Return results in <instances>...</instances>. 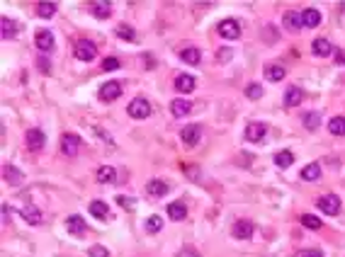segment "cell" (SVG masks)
I'll use <instances>...</instances> for the list:
<instances>
[{
	"label": "cell",
	"mask_w": 345,
	"mask_h": 257,
	"mask_svg": "<svg viewBox=\"0 0 345 257\" xmlns=\"http://www.w3.org/2000/svg\"><path fill=\"white\" fill-rule=\"evenodd\" d=\"M127 112H129L131 119H146V117H151V102L146 97H134Z\"/></svg>",
	"instance_id": "obj_1"
},
{
	"label": "cell",
	"mask_w": 345,
	"mask_h": 257,
	"mask_svg": "<svg viewBox=\"0 0 345 257\" xmlns=\"http://www.w3.org/2000/svg\"><path fill=\"white\" fill-rule=\"evenodd\" d=\"M95 54H97V49H95L93 41H88V39H80V41H75L73 56L78 58V61H93Z\"/></svg>",
	"instance_id": "obj_2"
},
{
	"label": "cell",
	"mask_w": 345,
	"mask_h": 257,
	"mask_svg": "<svg viewBox=\"0 0 345 257\" xmlns=\"http://www.w3.org/2000/svg\"><path fill=\"white\" fill-rule=\"evenodd\" d=\"M265 136H268V124H262V121H251L246 128V138L251 143H262Z\"/></svg>",
	"instance_id": "obj_3"
},
{
	"label": "cell",
	"mask_w": 345,
	"mask_h": 257,
	"mask_svg": "<svg viewBox=\"0 0 345 257\" xmlns=\"http://www.w3.org/2000/svg\"><path fill=\"white\" fill-rule=\"evenodd\" d=\"M316 204H318V209L326 213V216H336V213L340 211V199H338L336 194H323Z\"/></svg>",
	"instance_id": "obj_4"
},
{
	"label": "cell",
	"mask_w": 345,
	"mask_h": 257,
	"mask_svg": "<svg viewBox=\"0 0 345 257\" xmlns=\"http://www.w3.org/2000/svg\"><path fill=\"white\" fill-rule=\"evenodd\" d=\"M61 151H64V156H68V158L78 156V151H80V138L75 136V134H64V136H61Z\"/></svg>",
	"instance_id": "obj_5"
},
{
	"label": "cell",
	"mask_w": 345,
	"mask_h": 257,
	"mask_svg": "<svg viewBox=\"0 0 345 257\" xmlns=\"http://www.w3.org/2000/svg\"><path fill=\"white\" fill-rule=\"evenodd\" d=\"M180 138H182V143L185 146H197L199 143V138H202V128L197 126V124H190V126H185L182 131H180Z\"/></svg>",
	"instance_id": "obj_6"
},
{
	"label": "cell",
	"mask_w": 345,
	"mask_h": 257,
	"mask_svg": "<svg viewBox=\"0 0 345 257\" xmlns=\"http://www.w3.org/2000/svg\"><path fill=\"white\" fill-rule=\"evenodd\" d=\"M25 141H27V148L29 151H42L44 148V131H39V128H27V134H25Z\"/></svg>",
	"instance_id": "obj_7"
},
{
	"label": "cell",
	"mask_w": 345,
	"mask_h": 257,
	"mask_svg": "<svg viewBox=\"0 0 345 257\" xmlns=\"http://www.w3.org/2000/svg\"><path fill=\"white\" fill-rule=\"evenodd\" d=\"M219 34L224 39H238L241 37V27H238V22L236 19H224V22H219Z\"/></svg>",
	"instance_id": "obj_8"
},
{
	"label": "cell",
	"mask_w": 345,
	"mask_h": 257,
	"mask_svg": "<svg viewBox=\"0 0 345 257\" xmlns=\"http://www.w3.org/2000/svg\"><path fill=\"white\" fill-rule=\"evenodd\" d=\"M253 230H255V228H253L251 221H248V219H238L236 223H233V230H231V233H233V238L248 240V238L253 235Z\"/></svg>",
	"instance_id": "obj_9"
},
{
	"label": "cell",
	"mask_w": 345,
	"mask_h": 257,
	"mask_svg": "<svg viewBox=\"0 0 345 257\" xmlns=\"http://www.w3.org/2000/svg\"><path fill=\"white\" fill-rule=\"evenodd\" d=\"M34 44H37V49L42 54H47V51L54 49V34H51L49 29H39L37 37H34Z\"/></svg>",
	"instance_id": "obj_10"
},
{
	"label": "cell",
	"mask_w": 345,
	"mask_h": 257,
	"mask_svg": "<svg viewBox=\"0 0 345 257\" xmlns=\"http://www.w3.org/2000/svg\"><path fill=\"white\" fill-rule=\"evenodd\" d=\"M119 95H121V85L117 83V80L105 83L103 88H100V100H103V102H112V100H117Z\"/></svg>",
	"instance_id": "obj_11"
},
{
	"label": "cell",
	"mask_w": 345,
	"mask_h": 257,
	"mask_svg": "<svg viewBox=\"0 0 345 257\" xmlns=\"http://www.w3.org/2000/svg\"><path fill=\"white\" fill-rule=\"evenodd\" d=\"M190 112H192V102L182 100V97H177V100H170V114H173L175 119L185 117V114H190Z\"/></svg>",
	"instance_id": "obj_12"
},
{
	"label": "cell",
	"mask_w": 345,
	"mask_h": 257,
	"mask_svg": "<svg viewBox=\"0 0 345 257\" xmlns=\"http://www.w3.org/2000/svg\"><path fill=\"white\" fill-rule=\"evenodd\" d=\"M17 34H19V27H17V22H15V19H10V17L0 19V37H3V39H15Z\"/></svg>",
	"instance_id": "obj_13"
},
{
	"label": "cell",
	"mask_w": 345,
	"mask_h": 257,
	"mask_svg": "<svg viewBox=\"0 0 345 257\" xmlns=\"http://www.w3.org/2000/svg\"><path fill=\"white\" fill-rule=\"evenodd\" d=\"M66 228H68V233H73L75 238H80V235H85V221L78 213H73V216L66 219Z\"/></svg>",
	"instance_id": "obj_14"
},
{
	"label": "cell",
	"mask_w": 345,
	"mask_h": 257,
	"mask_svg": "<svg viewBox=\"0 0 345 257\" xmlns=\"http://www.w3.org/2000/svg\"><path fill=\"white\" fill-rule=\"evenodd\" d=\"M311 51H314L316 56H321V58H326V56L333 54V44H331L328 39L318 37V39H314V44H311Z\"/></svg>",
	"instance_id": "obj_15"
},
{
	"label": "cell",
	"mask_w": 345,
	"mask_h": 257,
	"mask_svg": "<svg viewBox=\"0 0 345 257\" xmlns=\"http://www.w3.org/2000/svg\"><path fill=\"white\" fill-rule=\"evenodd\" d=\"M195 78H192V75H187V73H180V75H175V90L177 92H192L195 90Z\"/></svg>",
	"instance_id": "obj_16"
},
{
	"label": "cell",
	"mask_w": 345,
	"mask_h": 257,
	"mask_svg": "<svg viewBox=\"0 0 345 257\" xmlns=\"http://www.w3.org/2000/svg\"><path fill=\"white\" fill-rule=\"evenodd\" d=\"M299 102H304V90L297 88V85L287 88V92H285V104H287V107H297Z\"/></svg>",
	"instance_id": "obj_17"
},
{
	"label": "cell",
	"mask_w": 345,
	"mask_h": 257,
	"mask_svg": "<svg viewBox=\"0 0 345 257\" xmlns=\"http://www.w3.org/2000/svg\"><path fill=\"white\" fill-rule=\"evenodd\" d=\"M282 22H285V27H287L289 32H294V34H297V32H301V27H304V25H301V15L292 12V10H289V12H285Z\"/></svg>",
	"instance_id": "obj_18"
},
{
	"label": "cell",
	"mask_w": 345,
	"mask_h": 257,
	"mask_svg": "<svg viewBox=\"0 0 345 257\" xmlns=\"http://www.w3.org/2000/svg\"><path fill=\"white\" fill-rule=\"evenodd\" d=\"M19 213H22V219L27 221V223H32V226H39V223H42V211H39L34 204H27Z\"/></svg>",
	"instance_id": "obj_19"
},
{
	"label": "cell",
	"mask_w": 345,
	"mask_h": 257,
	"mask_svg": "<svg viewBox=\"0 0 345 257\" xmlns=\"http://www.w3.org/2000/svg\"><path fill=\"white\" fill-rule=\"evenodd\" d=\"M301 25H304V27H318V25H321V12L314 8H307L301 12Z\"/></svg>",
	"instance_id": "obj_20"
},
{
	"label": "cell",
	"mask_w": 345,
	"mask_h": 257,
	"mask_svg": "<svg viewBox=\"0 0 345 257\" xmlns=\"http://www.w3.org/2000/svg\"><path fill=\"white\" fill-rule=\"evenodd\" d=\"M287 75V71H285V66L280 63H270V66H265V78L268 80H272V83H280L282 78Z\"/></svg>",
	"instance_id": "obj_21"
},
{
	"label": "cell",
	"mask_w": 345,
	"mask_h": 257,
	"mask_svg": "<svg viewBox=\"0 0 345 257\" xmlns=\"http://www.w3.org/2000/svg\"><path fill=\"white\" fill-rule=\"evenodd\" d=\"M3 177H5V182H8V184H22V180H25L22 170H17L15 165H5V167H3Z\"/></svg>",
	"instance_id": "obj_22"
},
{
	"label": "cell",
	"mask_w": 345,
	"mask_h": 257,
	"mask_svg": "<svg viewBox=\"0 0 345 257\" xmlns=\"http://www.w3.org/2000/svg\"><path fill=\"white\" fill-rule=\"evenodd\" d=\"M93 15H95V17H100V19L110 17V15H112V3H110V0H95V3H93Z\"/></svg>",
	"instance_id": "obj_23"
},
{
	"label": "cell",
	"mask_w": 345,
	"mask_h": 257,
	"mask_svg": "<svg viewBox=\"0 0 345 257\" xmlns=\"http://www.w3.org/2000/svg\"><path fill=\"white\" fill-rule=\"evenodd\" d=\"M168 216L173 221H185L187 219V206L182 202H173L168 204Z\"/></svg>",
	"instance_id": "obj_24"
},
{
	"label": "cell",
	"mask_w": 345,
	"mask_h": 257,
	"mask_svg": "<svg viewBox=\"0 0 345 257\" xmlns=\"http://www.w3.org/2000/svg\"><path fill=\"white\" fill-rule=\"evenodd\" d=\"M180 58H182L185 63H190V66H199V58H202V54H199V49H195V46H187V49H182V51H180Z\"/></svg>",
	"instance_id": "obj_25"
},
{
	"label": "cell",
	"mask_w": 345,
	"mask_h": 257,
	"mask_svg": "<svg viewBox=\"0 0 345 257\" xmlns=\"http://www.w3.org/2000/svg\"><path fill=\"white\" fill-rule=\"evenodd\" d=\"M301 180H307V182L321 180V165H318V163H309V165L301 170Z\"/></svg>",
	"instance_id": "obj_26"
},
{
	"label": "cell",
	"mask_w": 345,
	"mask_h": 257,
	"mask_svg": "<svg viewBox=\"0 0 345 257\" xmlns=\"http://www.w3.org/2000/svg\"><path fill=\"white\" fill-rule=\"evenodd\" d=\"M88 209H90V213H93L95 219H107V216H110V206H107V204L105 202H100V199H95V202H90V206H88Z\"/></svg>",
	"instance_id": "obj_27"
},
{
	"label": "cell",
	"mask_w": 345,
	"mask_h": 257,
	"mask_svg": "<svg viewBox=\"0 0 345 257\" xmlns=\"http://www.w3.org/2000/svg\"><path fill=\"white\" fill-rule=\"evenodd\" d=\"M117 180V170H114L112 165H103L100 170H97V182H103V184H110Z\"/></svg>",
	"instance_id": "obj_28"
},
{
	"label": "cell",
	"mask_w": 345,
	"mask_h": 257,
	"mask_svg": "<svg viewBox=\"0 0 345 257\" xmlns=\"http://www.w3.org/2000/svg\"><path fill=\"white\" fill-rule=\"evenodd\" d=\"M146 192H149L151 197H163V194L168 192V184L163 182V180H151V182L146 184Z\"/></svg>",
	"instance_id": "obj_29"
},
{
	"label": "cell",
	"mask_w": 345,
	"mask_h": 257,
	"mask_svg": "<svg viewBox=\"0 0 345 257\" xmlns=\"http://www.w3.org/2000/svg\"><path fill=\"white\" fill-rule=\"evenodd\" d=\"M37 15H39V17H44V19L54 17V15H56V3H49V0L39 3V5H37Z\"/></svg>",
	"instance_id": "obj_30"
},
{
	"label": "cell",
	"mask_w": 345,
	"mask_h": 257,
	"mask_svg": "<svg viewBox=\"0 0 345 257\" xmlns=\"http://www.w3.org/2000/svg\"><path fill=\"white\" fill-rule=\"evenodd\" d=\"M328 131L333 136H345V117H333L328 121Z\"/></svg>",
	"instance_id": "obj_31"
},
{
	"label": "cell",
	"mask_w": 345,
	"mask_h": 257,
	"mask_svg": "<svg viewBox=\"0 0 345 257\" xmlns=\"http://www.w3.org/2000/svg\"><path fill=\"white\" fill-rule=\"evenodd\" d=\"M294 163V153L292 151H280V153H275V165L277 167H289Z\"/></svg>",
	"instance_id": "obj_32"
},
{
	"label": "cell",
	"mask_w": 345,
	"mask_h": 257,
	"mask_svg": "<svg viewBox=\"0 0 345 257\" xmlns=\"http://www.w3.org/2000/svg\"><path fill=\"white\" fill-rule=\"evenodd\" d=\"M301 121H304V126H307L309 131H316L318 121H321V114H318V112H309V114H304V117H301Z\"/></svg>",
	"instance_id": "obj_33"
},
{
	"label": "cell",
	"mask_w": 345,
	"mask_h": 257,
	"mask_svg": "<svg viewBox=\"0 0 345 257\" xmlns=\"http://www.w3.org/2000/svg\"><path fill=\"white\" fill-rule=\"evenodd\" d=\"M301 226L309 230H318L323 223H321V219H316L314 213H304V216H301Z\"/></svg>",
	"instance_id": "obj_34"
},
{
	"label": "cell",
	"mask_w": 345,
	"mask_h": 257,
	"mask_svg": "<svg viewBox=\"0 0 345 257\" xmlns=\"http://www.w3.org/2000/svg\"><path fill=\"white\" fill-rule=\"evenodd\" d=\"M246 95H248L251 100H260V97H262V85L260 83H251L248 88H246Z\"/></svg>",
	"instance_id": "obj_35"
},
{
	"label": "cell",
	"mask_w": 345,
	"mask_h": 257,
	"mask_svg": "<svg viewBox=\"0 0 345 257\" xmlns=\"http://www.w3.org/2000/svg\"><path fill=\"white\" fill-rule=\"evenodd\" d=\"M160 228H163V219H160V216H151V219L146 221V230H149V233H158Z\"/></svg>",
	"instance_id": "obj_36"
},
{
	"label": "cell",
	"mask_w": 345,
	"mask_h": 257,
	"mask_svg": "<svg viewBox=\"0 0 345 257\" xmlns=\"http://www.w3.org/2000/svg\"><path fill=\"white\" fill-rule=\"evenodd\" d=\"M117 34H119L121 39H127V41H134V39H136V32L131 27H127V25H119V27H117Z\"/></svg>",
	"instance_id": "obj_37"
},
{
	"label": "cell",
	"mask_w": 345,
	"mask_h": 257,
	"mask_svg": "<svg viewBox=\"0 0 345 257\" xmlns=\"http://www.w3.org/2000/svg\"><path fill=\"white\" fill-rule=\"evenodd\" d=\"M88 257H110V250L103 248V245H93L88 250Z\"/></svg>",
	"instance_id": "obj_38"
},
{
	"label": "cell",
	"mask_w": 345,
	"mask_h": 257,
	"mask_svg": "<svg viewBox=\"0 0 345 257\" xmlns=\"http://www.w3.org/2000/svg\"><path fill=\"white\" fill-rule=\"evenodd\" d=\"M119 66H121V63L117 61V58H114V56H107V58L103 61V71H117Z\"/></svg>",
	"instance_id": "obj_39"
},
{
	"label": "cell",
	"mask_w": 345,
	"mask_h": 257,
	"mask_svg": "<svg viewBox=\"0 0 345 257\" xmlns=\"http://www.w3.org/2000/svg\"><path fill=\"white\" fill-rule=\"evenodd\" d=\"M294 257H323V252L318 248H309V250H299Z\"/></svg>",
	"instance_id": "obj_40"
},
{
	"label": "cell",
	"mask_w": 345,
	"mask_h": 257,
	"mask_svg": "<svg viewBox=\"0 0 345 257\" xmlns=\"http://www.w3.org/2000/svg\"><path fill=\"white\" fill-rule=\"evenodd\" d=\"M177 257H199V252H197L195 248H182L177 252Z\"/></svg>",
	"instance_id": "obj_41"
},
{
	"label": "cell",
	"mask_w": 345,
	"mask_h": 257,
	"mask_svg": "<svg viewBox=\"0 0 345 257\" xmlns=\"http://www.w3.org/2000/svg\"><path fill=\"white\" fill-rule=\"evenodd\" d=\"M37 63H39V71H42V73H49V61H47V58H39Z\"/></svg>",
	"instance_id": "obj_42"
},
{
	"label": "cell",
	"mask_w": 345,
	"mask_h": 257,
	"mask_svg": "<svg viewBox=\"0 0 345 257\" xmlns=\"http://www.w3.org/2000/svg\"><path fill=\"white\" fill-rule=\"evenodd\" d=\"M117 202H119L124 209H131V204H134V202H129V197H117Z\"/></svg>",
	"instance_id": "obj_43"
}]
</instances>
